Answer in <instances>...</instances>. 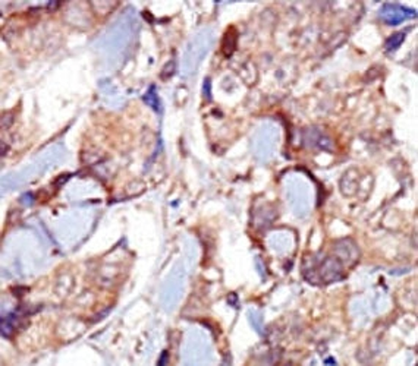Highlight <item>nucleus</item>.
<instances>
[{
  "label": "nucleus",
  "instance_id": "1",
  "mask_svg": "<svg viewBox=\"0 0 418 366\" xmlns=\"http://www.w3.org/2000/svg\"><path fill=\"white\" fill-rule=\"evenodd\" d=\"M213 44V31L203 30L197 33L188 43L184 53V74L193 75L200 66L201 60L206 58L209 49Z\"/></svg>",
  "mask_w": 418,
  "mask_h": 366
},
{
  "label": "nucleus",
  "instance_id": "2",
  "mask_svg": "<svg viewBox=\"0 0 418 366\" xmlns=\"http://www.w3.org/2000/svg\"><path fill=\"white\" fill-rule=\"evenodd\" d=\"M185 281H186L185 268L182 265H178L177 268H173V271L165 283L163 296H161L166 309H172L178 305L179 299L182 297L184 289H185Z\"/></svg>",
  "mask_w": 418,
  "mask_h": 366
},
{
  "label": "nucleus",
  "instance_id": "3",
  "mask_svg": "<svg viewBox=\"0 0 418 366\" xmlns=\"http://www.w3.org/2000/svg\"><path fill=\"white\" fill-rule=\"evenodd\" d=\"M210 346L200 333H191L184 344L182 356L188 363H201L209 356Z\"/></svg>",
  "mask_w": 418,
  "mask_h": 366
},
{
  "label": "nucleus",
  "instance_id": "4",
  "mask_svg": "<svg viewBox=\"0 0 418 366\" xmlns=\"http://www.w3.org/2000/svg\"><path fill=\"white\" fill-rule=\"evenodd\" d=\"M310 273L314 274V278H312L313 283H332L341 278L342 264L339 263V260L326 256V258L316 263V268L305 269V274Z\"/></svg>",
  "mask_w": 418,
  "mask_h": 366
},
{
  "label": "nucleus",
  "instance_id": "5",
  "mask_svg": "<svg viewBox=\"0 0 418 366\" xmlns=\"http://www.w3.org/2000/svg\"><path fill=\"white\" fill-rule=\"evenodd\" d=\"M288 198L289 204L295 210L298 215H305L310 210V204H312V195H310L308 186L303 182L291 183L288 186Z\"/></svg>",
  "mask_w": 418,
  "mask_h": 366
},
{
  "label": "nucleus",
  "instance_id": "6",
  "mask_svg": "<svg viewBox=\"0 0 418 366\" xmlns=\"http://www.w3.org/2000/svg\"><path fill=\"white\" fill-rule=\"evenodd\" d=\"M278 142V131L272 126H264L262 131L255 135L254 147H255V154L259 158H268L273 154V150Z\"/></svg>",
  "mask_w": 418,
  "mask_h": 366
},
{
  "label": "nucleus",
  "instance_id": "7",
  "mask_svg": "<svg viewBox=\"0 0 418 366\" xmlns=\"http://www.w3.org/2000/svg\"><path fill=\"white\" fill-rule=\"evenodd\" d=\"M380 18L389 24V25H399L403 21L415 18V10L405 8L402 5H395V3H386L380 9Z\"/></svg>",
  "mask_w": 418,
  "mask_h": 366
},
{
  "label": "nucleus",
  "instance_id": "8",
  "mask_svg": "<svg viewBox=\"0 0 418 366\" xmlns=\"http://www.w3.org/2000/svg\"><path fill=\"white\" fill-rule=\"evenodd\" d=\"M403 38H405V33H398V34H394L392 37L387 38V42H386V49H387L389 51H394V50H396V49H398V47L402 44Z\"/></svg>",
  "mask_w": 418,
  "mask_h": 366
},
{
  "label": "nucleus",
  "instance_id": "9",
  "mask_svg": "<svg viewBox=\"0 0 418 366\" xmlns=\"http://www.w3.org/2000/svg\"><path fill=\"white\" fill-rule=\"evenodd\" d=\"M145 101L150 104L154 110H160V101H159V97H157V94H156V88L153 87L150 91H148V94L145 96Z\"/></svg>",
  "mask_w": 418,
  "mask_h": 366
}]
</instances>
